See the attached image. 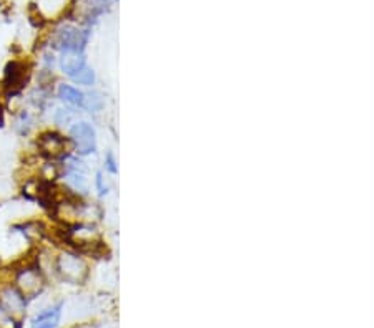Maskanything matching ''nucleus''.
Masks as SVG:
<instances>
[{
	"label": "nucleus",
	"instance_id": "1",
	"mask_svg": "<svg viewBox=\"0 0 374 328\" xmlns=\"http://www.w3.org/2000/svg\"><path fill=\"white\" fill-rule=\"evenodd\" d=\"M14 286L17 287L25 299H33L38 293H42L45 287V279L42 275L40 267L37 264H30L24 269L15 270Z\"/></svg>",
	"mask_w": 374,
	"mask_h": 328
},
{
	"label": "nucleus",
	"instance_id": "2",
	"mask_svg": "<svg viewBox=\"0 0 374 328\" xmlns=\"http://www.w3.org/2000/svg\"><path fill=\"white\" fill-rule=\"evenodd\" d=\"M55 270L63 280L70 284H81L87 279L88 269L84 259L74 252L60 254L55 261Z\"/></svg>",
	"mask_w": 374,
	"mask_h": 328
},
{
	"label": "nucleus",
	"instance_id": "3",
	"mask_svg": "<svg viewBox=\"0 0 374 328\" xmlns=\"http://www.w3.org/2000/svg\"><path fill=\"white\" fill-rule=\"evenodd\" d=\"M72 148L70 140L62 136L57 131H45L38 136L37 149L47 159H60L67 156L68 149Z\"/></svg>",
	"mask_w": 374,
	"mask_h": 328
},
{
	"label": "nucleus",
	"instance_id": "4",
	"mask_svg": "<svg viewBox=\"0 0 374 328\" xmlns=\"http://www.w3.org/2000/svg\"><path fill=\"white\" fill-rule=\"evenodd\" d=\"M25 307H27V299L17 290L15 286H12V284L0 286V309L8 317L14 318L15 322L20 320L25 313Z\"/></svg>",
	"mask_w": 374,
	"mask_h": 328
},
{
	"label": "nucleus",
	"instance_id": "5",
	"mask_svg": "<svg viewBox=\"0 0 374 328\" xmlns=\"http://www.w3.org/2000/svg\"><path fill=\"white\" fill-rule=\"evenodd\" d=\"M70 143L77 153L85 156L95 151V131L88 123H77L70 129Z\"/></svg>",
	"mask_w": 374,
	"mask_h": 328
},
{
	"label": "nucleus",
	"instance_id": "6",
	"mask_svg": "<svg viewBox=\"0 0 374 328\" xmlns=\"http://www.w3.org/2000/svg\"><path fill=\"white\" fill-rule=\"evenodd\" d=\"M29 80V72L25 63L22 62H10L7 65L6 73H3V92L7 95H15L24 88Z\"/></svg>",
	"mask_w": 374,
	"mask_h": 328
},
{
	"label": "nucleus",
	"instance_id": "7",
	"mask_svg": "<svg viewBox=\"0 0 374 328\" xmlns=\"http://www.w3.org/2000/svg\"><path fill=\"white\" fill-rule=\"evenodd\" d=\"M60 317H62V304L57 307L47 309L45 312L38 313L32 320V328H55L59 325Z\"/></svg>",
	"mask_w": 374,
	"mask_h": 328
},
{
	"label": "nucleus",
	"instance_id": "8",
	"mask_svg": "<svg viewBox=\"0 0 374 328\" xmlns=\"http://www.w3.org/2000/svg\"><path fill=\"white\" fill-rule=\"evenodd\" d=\"M60 68L68 76H74L81 68H85V60L79 51H65L63 57L60 58Z\"/></svg>",
	"mask_w": 374,
	"mask_h": 328
},
{
	"label": "nucleus",
	"instance_id": "9",
	"mask_svg": "<svg viewBox=\"0 0 374 328\" xmlns=\"http://www.w3.org/2000/svg\"><path fill=\"white\" fill-rule=\"evenodd\" d=\"M59 98H62L65 103L70 105H79L81 106V100H84V93L80 90H77L75 86L70 85H60L59 86Z\"/></svg>",
	"mask_w": 374,
	"mask_h": 328
},
{
	"label": "nucleus",
	"instance_id": "10",
	"mask_svg": "<svg viewBox=\"0 0 374 328\" xmlns=\"http://www.w3.org/2000/svg\"><path fill=\"white\" fill-rule=\"evenodd\" d=\"M81 108L88 111H100L103 108V98L100 93H88L84 95V100H81Z\"/></svg>",
	"mask_w": 374,
	"mask_h": 328
},
{
	"label": "nucleus",
	"instance_id": "11",
	"mask_svg": "<svg viewBox=\"0 0 374 328\" xmlns=\"http://www.w3.org/2000/svg\"><path fill=\"white\" fill-rule=\"evenodd\" d=\"M72 80L77 81V83L80 85H85V86H90L93 83V80H95V76H93V72L90 70V68H81V70L77 73V75L72 76Z\"/></svg>",
	"mask_w": 374,
	"mask_h": 328
},
{
	"label": "nucleus",
	"instance_id": "12",
	"mask_svg": "<svg viewBox=\"0 0 374 328\" xmlns=\"http://www.w3.org/2000/svg\"><path fill=\"white\" fill-rule=\"evenodd\" d=\"M6 124V108H3V103L0 101V128Z\"/></svg>",
	"mask_w": 374,
	"mask_h": 328
}]
</instances>
